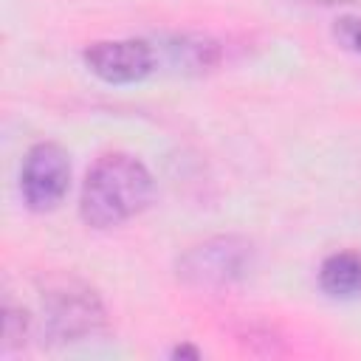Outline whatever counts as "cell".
Instances as JSON below:
<instances>
[{
  "label": "cell",
  "instance_id": "obj_1",
  "mask_svg": "<svg viewBox=\"0 0 361 361\" xmlns=\"http://www.w3.org/2000/svg\"><path fill=\"white\" fill-rule=\"evenodd\" d=\"M152 192V175L138 158L127 152H107L85 175L79 214L93 228H110L141 214L149 206Z\"/></svg>",
  "mask_w": 361,
  "mask_h": 361
},
{
  "label": "cell",
  "instance_id": "obj_2",
  "mask_svg": "<svg viewBox=\"0 0 361 361\" xmlns=\"http://www.w3.org/2000/svg\"><path fill=\"white\" fill-rule=\"evenodd\" d=\"M39 327L42 336L56 344L90 338L104 327V305L85 282L73 276H54L42 288Z\"/></svg>",
  "mask_w": 361,
  "mask_h": 361
},
{
  "label": "cell",
  "instance_id": "obj_3",
  "mask_svg": "<svg viewBox=\"0 0 361 361\" xmlns=\"http://www.w3.org/2000/svg\"><path fill=\"white\" fill-rule=\"evenodd\" d=\"M254 268V245L237 234L209 237L178 259V276L195 290H228Z\"/></svg>",
  "mask_w": 361,
  "mask_h": 361
},
{
  "label": "cell",
  "instance_id": "obj_4",
  "mask_svg": "<svg viewBox=\"0 0 361 361\" xmlns=\"http://www.w3.org/2000/svg\"><path fill=\"white\" fill-rule=\"evenodd\" d=\"M71 186V161L59 144H34L20 169V192L31 212H51Z\"/></svg>",
  "mask_w": 361,
  "mask_h": 361
},
{
  "label": "cell",
  "instance_id": "obj_5",
  "mask_svg": "<svg viewBox=\"0 0 361 361\" xmlns=\"http://www.w3.org/2000/svg\"><path fill=\"white\" fill-rule=\"evenodd\" d=\"M85 65L110 85H130L155 71V51L144 39H102L85 48Z\"/></svg>",
  "mask_w": 361,
  "mask_h": 361
},
{
  "label": "cell",
  "instance_id": "obj_6",
  "mask_svg": "<svg viewBox=\"0 0 361 361\" xmlns=\"http://www.w3.org/2000/svg\"><path fill=\"white\" fill-rule=\"evenodd\" d=\"M319 285L336 299L361 293V251H333L324 257L319 268Z\"/></svg>",
  "mask_w": 361,
  "mask_h": 361
},
{
  "label": "cell",
  "instance_id": "obj_7",
  "mask_svg": "<svg viewBox=\"0 0 361 361\" xmlns=\"http://www.w3.org/2000/svg\"><path fill=\"white\" fill-rule=\"evenodd\" d=\"M28 330H31V316L23 307L6 302V307H3V347L11 350V347L23 344L28 338Z\"/></svg>",
  "mask_w": 361,
  "mask_h": 361
},
{
  "label": "cell",
  "instance_id": "obj_8",
  "mask_svg": "<svg viewBox=\"0 0 361 361\" xmlns=\"http://www.w3.org/2000/svg\"><path fill=\"white\" fill-rule=\"evenodd\" d=\"M336 39L344 48L361 54V17H341L336 25Z\"/></svg>",
  "mask_w": 361,
  "mask_h": 361
},
{
  "label": "cell",
  "instance_id": "obj_9",
  "mask_svg": "<svg viewBox=\"0 0 361 361\" xmlns=\"http://www.w3.org/2000/svg\"><path fill=\"white\" fill-rule=\"evenodd\" d=\"M302 6H341V3H355V0H293Z\"/></svg>",
  "mask_w": 361,
  "mask_h": 361
},
{
  "label": "cell",
  "instance_id": "obj_10",
  "mask_svg": "<svg viewBox=\"0 0 361 361\" xmlns=\"http://www.w3.org/2000/svg\"><path fill=\"white\" fill-rule=\"evenodd\" d=\"M172 355H175V358H180V355H192V358H197V350H195V347H175Z\"/></svg>",
  "mask_w": 361,
  "mask_h": 361
}]
</instances>
